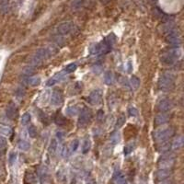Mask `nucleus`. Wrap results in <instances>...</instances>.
Here are the masks:
<instances>
[{"label": "nucleus", "mask_w": 184, "mask_h": 184, "mask_svg": "<svg viewBox=\"0 0 184 184\" xmlns=\"http://www.w3.org/2000/svg\"><path fill=\"white\" fill-rule=\"evenodd\" d=\"M115 36L113 33L110 34L107 38H105L103 41H101L99 43H95L90 47L89 51L90 54H96V55H100V54H108L111 50L112 45L115 42Z\"/></svg>", "instance_id": "obj_1"}, {"label": "nucleus", "mask_w": 184, "mask_h": 184, "mask_svg": "<svg viewBox=\"0 0 184 184\" xmlns=\"http://www.w3.org/2000/svg\"><path fill=\"white\" fill-rule=\"evenodd\" d=\"M182 56V51L180 48L176 47L164 52L160 56V62L166 66H172Z\"/></svg>", "instance_id": "obj_2"}, {"label": "nucleus", "mask_w": 184, "mask_h": 184, "mask_svg": "<svg viewBox=\"0 0 184 184\" xmlns=\"http://www.w3.org/2000/svg\"><path fill=\"white\" fill-rule=\"evenodd\" d=\"M57 48L50 47V48H40L35 52V54L32 55V59H30V63L33 66L40 65L43 60L46 58L51 57L52 55L55 54L57 53Z\"/></svg>", "instance_id": "obj_3"}, {"label": "nucleus", "mask_w": 184, "mask_h": 184, "mask_svg": "<svg viewBox=\"0 0 184 184\" xmlns=\"http://www.w3.org/2000/svg\"><path fill=\"white\" fill-rule=\"evenodd\" d=\"M176 75L171 72H165L158 79V87L161 90H171L175 87Z\"/></svg>", "instance_id": "obj_4"}, {"label": "nucleus", "mask_w": 184, "mask_h": 184, "mask_svg": "<svg viewBox=\"0 0 184 184\" xmlns=\"http://www.w3.org/2000/svg\"><path fill=\"white\" fill-rule=\"evenodd\" d=\"M175 133V130L172 126H166L158 129L156 132H154V140L158 143L167 141L170 137H172Z\"/></svg>", "instance_id": "obj_5"}, {"label": "nucleus", "mask_w": 184, "mask_h": 184, "mask_svg": "<svg viewBox=\"0 0 184 184\" xmlns=\"http://www.w3.org/2000/svg\"><path fill=\"white\" fill-rule=\"evenodd\" d=\"M165 35H166L165 39H166V41L167 43H170L171 45H174V46H177V47L181 43L179 32L177 29L172 27V26L167 27L166 29Z\"/></svg>", "instance_id": "obj_6"}, {"label": "nucleus", "mask_w": 184, "mask_h": 184, "mask_svg": "<svg viewBox=\"0 0 184 184\" xmlns=\"http://www.w3.org/2000/svg\"><path fill=\"white\" fill-rule=\"evenodd\" d=\"M175 165V157L172 154H165L163 155L158 162L159 168H168L171 170Z\"/></svg>", "instance_id": "obj_7"}, {"label": "nucleus", "mask_w": 184, "mask_h": 184, "mask_svg": "<svg viewBox=\"0 0 184 184\" xmlns=\"http://www.w3.org/2000/svg\"><path fill=\"white\" fill-rule=\"evenodd\" d=\"M92 119V112L87 107L83 108L79 112V117H78V126L81 128L86 127Z\"/></svg>", "instance_id": "obj_8"}, {"label": "nucleus", "mask_w": 184, "mask_h": 184, "mask_svg": "<svg viewBox=\"0 0 184 184\" xmlns=\"http://www.w3.org/2000/svg\"><path fill=\"white\" fill-rule=\"evenodd\" d=\"M103 94L100 89H94L90 92L89 96L87 97V101L92 105H100L102 102Z\"/></svg>", "instance_id": "obj_9"}, {"label": "nucleus", "mask_w": 184, "mask_h": 184, "mask_svg": "<svg viewBox=\"0 0 184 184\" xmlns=\"http://www.w3.org/2000/svg\"><path fill=\"white\" fill-rule=\"evenodd\" d=\"M73 29H74V24L72 22L66 21V22L60 23L56 28V32L59 35H66V34H69Z\"/></svg>", "instance_id": "obj_10"}, {"label": "nucleus", "mask_w": 184, "mask_h": 184, "mask_svg": "<svg viewBox=\"0 0 184 184\" xmlns=\"http://www.w3.org/2000/svg\"><path fill=\"white\" fill-rule=\"evenodd\" d=\"M172 107H173V103L170 99H162L157 104V108L160 112H170L172 109Z\"/></svg>", "instance_id": "obj_11"}, {"label": "nucleus", "mask_w": 184, "mask_h": 184, "mask_svg": "<svg viewBox=\"0 0 184 184\" xmlns=\"http://www.w3.org/2000/svg\"><path fill=\"white\" fill-rule=\"evenodd\" d=\"M64 102V96L62 91L59 89H54L52 93L51 97V103L54 106H60Z\"/></svg>", "instance_id": "obj_12"}, {"label": "nucleus", "mask_w": 184, "mask_h": 184, "mask_svg": "<svg viewBox=\"0 0 184 184\" xmlns=\"http://www.w3.org/2000/svg\"><path fill=\"white\" fill-rule=\"evenodd\" d=\"M172 174L171 170H168V168H159V170L156 172L155 176H156V179L158 181L164 180V179H167Z\"/></svg>", "instance_id": "obj_13"}, {"label": "nucleus", "mask_w": 184, "mask_h": 184, "mask_svg": "<svg viewBox=\"0 0 184 184\" xmlns=\"http://www.w3.org/2000/svg\"><path fill=\"white\" fill-rule=\"evenodd\" d=\"M170 117L168 114H167V112H160L159 114H158L155 117V125L156 126H161L170 121Z\"/></svg>", "instance_id": "obj_14"}, {"label": "nucleus", "mask_w": 184, "mask_h": 184, "mask_svg": "<svg viewBox=\"0 0 184 184\" xmlns=\"http://www.w3.org/2000/svg\"><path fill=\"white\" fill-rule=\"evenodd\" d=\"M6 114H7V117L13 120L15 118H17L18 116V109H17V106L15 105L14 103H10L8 108L6 110Z\"/></svg>", "instance_id": "obj_15"}, {"label": "nucleus", "mask_w": 184, "mask_h": 184, "mask_svg": "<svg viewBox=\"0 0 184 184\" xmlns=\"http://www.w3.org/2000/svg\"><path fill=\"white\" fill-rule=\"evenodd\" d=\"M80 112V108L78 104H73V105H69L66 110V112L67 115L69 116H75V115H78Z\"/></svg>", "instance_id": "obj_16"}, {"label": "nucleus", "mask_w": 184, "mask_h": 184, "mask_svg": "<svg viewBox=\"0 0 184 184\" xmlns=\"http://www.w3.org/2000/svg\"><path fill=\"white\" fill-rule=\"evenodd\" d=\"M170 147H171L170 143H168L167 141H164V142H160L159 144H158L157 150L160 153H166V152H168Z\"/></svg>", "instance_id": "obj_17"}, {"label": "nucleus", "mask_w": 184, "mask_h": 184, "mask_svg": "<svg viewBox=\"0 0 184 184\" xmlns=\"http://www.w3.org/2000/svg\"><path fill=\"white\" fill-rule=\"evenodd\" d=\"M183 144H184L183 137L180 135V136H178V137L175 138V140L171 144V147L174 150H178V149H179V148H181L183 146Z\"/></svg>", "instance_id": "obj_18"}, {"label": "nucleus", "mask_w": 184, "mask_h": 184, "mask_svg": "<svg viewBox=\"0 0 184 184\" xmlns=\"http://www.w3.org/2000/svg\"><path fill=\"white\" fill-rule=\"evenodd\" d=\"M110 141H111V143H112L113 146H115V145H117V144L120 143V141H121V134H120V133H119L118 131H115V132H113V133L111 134V136H110Z\"/></svg>", "instance_id": "obj_19"}, {"label": "nucleus", "mask_w": 184, "mask_h": 184, "mask_svg": "<svg viewBox=\"0 0 184 184\" xmlns=\"http://www.w3.org/2000/svg\"><path fill=\"white\" fill-rule=\"evenodd\" d=\"M130 85H131V87L133 90L138 89V87H140V80H139V78H138L136 75H133L132 78H130Z\"/></svg>", "instance_id": "obj_20"}, {"label": "nucleus", "mask_w": 184, "mask_h": 184, "mask_svg": "<svg viewBox=\"0 0 184 184\" xmlns=\"http://www.w3.org/2000/svg\"><path fill=\"white\" fill-rule=\"evenodd\" d=\"M113 74L112 71H107L104 75V82L107 85H112L113 83Z\"/></svg>", "instance_id": "obj_21"}, {"label": "nucleus", "mask_w": 184, "mask_h": 184, "mask_svg": "<svg viewBox=\"0 0 184 184\" xmlns=\"http://www.w3.org/2000/svg\"><path fill=\"white\" fill-rule=\"evenodd\" d=\"M91 147V142L89 138H85L84 141H83V145H82V153L83 154H87L88 153V151L90 150Z\"/></svg>", "instance_id": "obj_22"}, {"label": "nucleus", "mask_w": 184, "mask_h": 184, "mask_svg": "<svg viewBox=\"0 0 184 184\" xmlns=\"http://www.w3.org/2000/svg\"><path fill=\"white\" fill-rule=\"evenodd\" d=\"M114 179H115V183L116 184H127V180L125 179V176L124 174H121V172L116 174Z\"/></svg>", "instance_id": "obj_23"}, {"label": "nucleus", "mask_w": 184, "mask_h": 184, "mask_svg": "<svg viewBox=\"0 0 184 184\" xmlns=\"http://www.w3.org/2000/svg\"><path fill=\"white\" fill-rule=\"evenodd\" d=\"M54 121L58 125H65L66 124V119L64 115H62L61 113H58L54 118Z\"/></svg>", "instance_id": "obj_24"}, {"label": "nucleus", "mask_w": 184, "mask_h": 184, "mask_svg": "<svg viewBox=\"0 0 184 184\" xmlns=\"http://www.w3.org/2000/svg\"><path fill=\"white\" fill-rule=\"evenodd\" d=\"M12 133V130L8 126L5 125H0V134L4 136H10Z\"/></svg>", "instance_id": "obj_25"}, {"label": "nucleus", "mask_w": 184, "mask_h": 184, "mask_svg": "<svg viewBox=\"0 0 184 184\" xmlns=\"http://www.w3.org/2000/svg\"><path fill=\"white\" fill-rule=\"evenodd\" d=\"M41 78L40 76H32V78H29L28 80V83L32 86V87H36L41 84Z\"/></svg>", "instance_id": "obj_26"}, {"label": "nucleus", "mask_w": 184, "mask_h": 184, "mask_svg": "<svg viewBox=\"0 0 184 184\" xmlns=\"http://www.w3.org/2000/svg\"><path fill=\"white\" fill-rule=\"evenodd\" d=\"M60 78H61V74H57V75H55L54 76H53V78H51L47 81L46 85H47L48 87H52V86L55 85V84L60 80Z\"/></svg>", "instance_id": "obj_27"}, {"label": "nucleus", "mask_w": 184, "mask_h": 184, "mask_svg": "<svg viewBox=\"0 0 184 184\" xmlns=\"http://www.w3.org/2000/svg\"><path fill=\"white\" fill-rule=\"evenodd\" d=\"M47 177H48L47 170H46L45 167H42L40 170V179H41V182L42 184H44L46 182V180H47Z\"/></svg>", "instance_id": "obj_28"}, {"label": "nucleus", "mask_w": 184, "mask_h": 184, "mask_svg": "<svg viewBox=\"0 0 184 184\" xmlns=\"http://www.w3.org/2000/svg\"><path fill=\"white\" fill-rule=\"evenodd\" d=\"M19 146V148L22 151H28L29 148H30V145L29 142L25 141V140H20L18 144Z\"/></svg>", "instance_id": "obj_29"}, {"label": "nucleus", "mask_w": 184, "mask_h": 184, "mask_svg": "<svg viewBox=\"0 0 184 184\" xmlns=\"http://www.w3.org/2000/svg\"><path fill=\"white\" fill-rule=\"evenodd\" d=\"M30 119H32L30 113H29V112H25V113L22 115V117H21V124H23V125L28 124L29 122L30 121Z\"/></svg>", "instance_id": "obj_30"}, {"label": "nucleus", "mask_w": 184, "mask_h": 184, "mask_svg": "<svg viewBox=\"0 0 184 184\" xmlns=\"http://www.w3.org/2000/svg\"><path fill=\"white\" fill-rule=\"evenodd\" d=\"M28 133H29V135L32 137V138H35L37 136V128L34 126V125H29V128H28Z\"/></svg>", "instance_id": "obj_31"}, {"label": "nucleus", "mask_w": 184, "mask_h": 184, "mask_svg": "<svg viewBox=\"0 0 184 184\" xmlns=\"http://www.w3.org/2000/svg\"><path fill=\"white\" fill-rule=\"evenodd\" d=\"M125 121H126V119H125V116H124V115H121L119 118H118V120H117V121H116V125H115V128L116 129H120L122 125L124 124V122H125Z\"/></svg>", "instance_id": "obj_32"}, {"label": "nucleus", "mask_w": 184, "mask_h": 184, "mask_svg": "<svg viewBox=\"0 0 184 184\" xmlns=\"http://www.w3.org/2000/svg\"><path fill=\"white\" fill-rule=\"evenodd\" d=\"M76 68H78V66H76V64L75 63H72V64H69L68 66H66V67L65 68V72L66 73H73L74 71L76 70Z\"/></svg>", "instance_id": "obj_33"}, {"label": "nucleus", "mask_w": 184, "mask_h": 184, "mask_svg": "<svg viewBox=\"0 0 184 184\" xmlns=\"http://www.w3.org/2000/svg\"><path fill=\"white\" fill-rule=\"evenodd\" d=\"M22 74L24 75H27V76H30L34 74V68L32 67V66H28V67H25L23 70H22Z\"/></svg>", "instance_id": "obj_34"}, {"label": "nucleus", "mask_w": 184, "mask_h": 184, "mask_svg": "<svg viewBox=\"0 0 184 184\" xmlns=\"http://www.w3.org/2000/svg\"><path fill=\"white\" fill-rule=\"evenodd\" d=\"M56 148H57V142H56L55 139H53L51 141V144H50V146H49L50 154H54L55 151H56Z\"/></svg>", "instance_id": "obj_35"}, {"label": "nucleus", "mask_w": 184, "mask_h": 184, "mask_svg": "<svg viewBox=\"0 0 184 184\" xmlns=\"http://www.w3.org/2000/svg\"><path fill=\"white\" fill-rule=\"evenodd\" d=\"M78 146H79V141L78 140V139H75V140H73L72 141V143H71V146H70V152L72 153V152H75V151H76V149H78Z\"/></svg>", "instance_id": "obj_36"}, {"label": "nucleus", "mask_w": 184, "mask_h": 184, "mask_svg": "<svg viewBox=\"0 0 184 184\" xmlns=\"http://www.w3.org/2000/svg\"><path fill=\"white\" fill-rule=\"evenodd\" d=\"M133 147H134V145H133V143L128 144V145L124 147V155H125V156L129 155L130 153L133 150Z\"/></svg>", "instance_id": "obj_37"}, {"label": "nucleus", "mask_w": 184, "mask_h": 184, "mask_svg": "<svg viewBox=\"0 0 184 184\" xmlns=\"http://www.w3.org/2000/svg\"><path fill=\"white\" fill-rule=\"evenodd\" d=\"M128 112H129V115L132 117H137L138 116V111L136 110V108H134V107H131V108H129Z\"/></svg>", "instance_id": "obj_38"}, {"label": "nucleus", "mask_w": 184, "mask_h": 184, "mask_svg": "<svg viewBox=\"0 0 184 184\" xmlns=\"http://www.w3.org/2000/svg\"><path fill=\"white\" fill-rule=\"evenodd\" d=\"M7 146V140L3 136H0V150H4Z\"/></svg>", "instance_id": "obj_39"}, {"label": "nucleus", "mask_w": 184, "mask_h": 184, "mask_svg": "<svg viewBox=\"0 0 184 184\" xmlns=\"http://www.w3.org/2000/svg\"><path fill=\"white\" fill-rule=\"evenodd\" d=\"M16 158H17V154L15 152H12L10 153V155H9V163L10 165H13L14 162L16 161Z\"/></svg>", "instance_id": "obj_40"}, {"label": "nucleus", "mask_w": 184, "mask_h": 184, "mask_svg": "<svg viewBox=\"0 0 184 184\" xmlns=\"http://www.w3.org/2000/svg\"><path fill=\"white\" fill-rule=\"evenodd\" d=\"M92 71H93L94 74L99 75V74H100V73L102 72V67H101L100 66L96 65V66H94L93 67H92Z\"/></svg>", "instance_id": "obj_41"}, {"label": "nucleus", "mask_w": 184, "mask_h": 184, "mask_svg": "<svg viewBox=\"0 0 184 184\" xmlns=\"http://www.w3.org/2000/svg\"><path fill=\"white\" fill-rule=\"evenodd\" d=\"M97 118H98V121H103V118H104V112H103V111H99V112H98V116H97Z\"/></svg>", "instance_id": "obj_42"}, {"label": "nucleus", "mask_w": 184, "mask_h": 184, "mask_svg": "<svg viewBox=\"0 0 184 184\" xmlns=\"http://www.w3.org/2000/svg\"><path fill=\"white\" fill-rule=\"evenodd\" d=\"M64 133H62V132H58L57 133H56V136H57V138L59 140H63V138H64Z\"/></svg>", "instance_id": "obj_43"}, {"label": "nucleus", "mask_w": 184, "mask_h": 184, "mask_svg": "<svg viewBox=\"0 0 184 184\" xmlns=\"http://www.w3.org/2000/svg\"><path fill=\"white\" fill-rule=\"evenodd\" d=\"M158 184H172V181L171 180H170V179H164V180H161V181H159V183Z\"/></svg>", "instance_id": "obj_44"}, {"label": "nucleus", "mask_w": 184, "mask_h": 184, "mask_svg": "<svg viewBox=\"0 0 184 184\" xmlns=\"http://www.w3.org/2000/svg\"><path fill=\"white\" fill-rule=\"evenodd\" d=\"M127 67H128V72L131 73L133 71V66H132V63L131 62H128L127 64Z\"/></svg>", "instance_id": "obj_45"}, {"label": "nucleus", "mask_w": 184, "mask_h": 184, "mask_svg": "<svg viewBox=\"0 0 184 184\" xmlns=\"http://www.w3.org/2000/svg\"><path fill=\"white\" fill-rule=\"evenodd\" d=\"M2 153H3V151H2V150H0V157H1V155H2Z\"/></svg>", "instance_id": "obj_46"}]
</instances>
